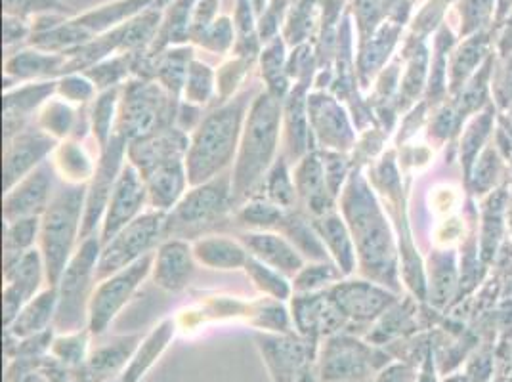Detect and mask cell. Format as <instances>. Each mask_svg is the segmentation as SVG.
Instances as JSON below:
<instances>
[{"mask_svg": "<svg viewBox=\"0 0 512 382\" xmlns=\"http://www.w3.org/2000/svg\"><path fill=\"white\" fill-rule=\"evenodd\" d=\"M342 211L356 243L365 276L396 287V251L383 213L360 174H354L342 195Z\"/></svg>", "mask_w": 512, "mask_h": 382, "instance_id": "cell-1", "label": "cell"}, {"mask_svg": "<svg viewBox=\"0 0 512 382\" xmlns=\"http://www.w3.org/2000/svg\"><path fill=\"white\" fill-rule=\"evenodd\" d=\"M281 123V100L274 94H260L247 117L243 142L232 176L234 201L245 199L266 178L276 146Z\"/></svg>", "mask_w": 512, "mask_h": 382, "instance_id": "cell-2", "label": "cell"}, {"mask_svg": "<svg viewBox=\"0 0 512 382\" xmlns=\"http://www.w3.org/2000/svg\"><path fill=\"white\" fill-rule=\"evenodd\" d=\"M247 104L249 100L245 94L203 119L188 149V184L201 186L230 165L237 149Z\"/></svg>", "mask_w": 512, "mask_h": 382, "instance_id": "cell-3", "label": "cell"}, {"mask_svg": "<svg viewBox=\"0 0 512 382\" xmlns=\"http://www.w3.org/2000/svg\"><path fill=\"white\" fill-rule=\"evenodd\" d=\"M392 363L390 352L341 331L320 342L316 371L321 382H365Z\"/></svg>", "mask_w": 512, "mask_h": 382, "instance_id": "cell-4", "label": "cell"}, {"mask_svg": "<svg viewBox=\"0 0 512 382\" xmlns=\"http://www.w3.org/2000/svg\"><path fill=\"white\" fill-rule=\"evenodd\" d=\"M86 191L83 186L58 191L44 211L41 222L44 270L50 287H56L64 276L75 237L79 232L81 214L85 211Z\"/></svg>", "mask_w": 512, "mask_h": 382, "instance_id": "cell-5", "label": "cell"}, {"mask_svg": "<svg viewBox=\"0 0 512 382\" xmlns=\"http://www.w3.org/2000/svg\"><path fill=\"white\" fill-rule=\"evenodd\" d=\"M100 260V239L86 237L83 247L69 260L58 287L56 329L65 333L83 331L86 302H90V281L96 279V266Z\"/></svg>", "mask_w": 512, "mask_h": 382, "instance_id": "cell-6", "label": "cell"}, {"mask_svg": "<svg viewBox=\"0 0 512 382\" xmlns=\"http://www.w3.org/2000/svg\"><path fill=\"white\" fill-rule=\"evenodd\" d=\"M174 117L176 111L172 100L161 86L134 81L125 88L117 117V136L132 142L157 130L169 128Z\"/></svg>", "mask_w": 512, "mask_h": 382, "instance_id": "cell-7", "label": "cell"}, {"mask_svg": "<svg viewBox=\"0 0 512 382\" xmlns=\"http://www.w3.org/2000/svg\"><path fill=\"white\" fill-rule=\"evenodd\" d=\"M167 234V216L163 211L142 214L106 243L96 266V279H107L125 270L142 256L150 255L159 239Z\"/></svg>", "mask_w": 512, "mask_h": 382, "instance_id": "cell-8", "label": "cell"}, {"mask_svg": "<svg viewBox=\"0 0 512 382\" xmlns=\"http://www.w3.org/2000/svg\"><path fill=\"white\" fill-rule=\"evenodd\" d=\"M230 203H234L232 178L216 176L182 197L171 216H167V232L184 234L213 226L224 218Z\"/></svg>", "mask_w": 512, "mask_h": 382, "instance_id": "cell-9", "label": "cell"}, {"mask_svg": "<svg viewBox=\"0 0 512 382\" xmlns=\"http://www.w3.org/2000/svg\"><path fill=\"white\" fill-rule=\"evenodd\" d=\"M155 256H142L125 270L115 276L107 277L106 281L92 293L88 302V331L90 335H104L109 323L123 310L138 285L146 279L153 268Z\"/></svg>", "mask_w": 512, "mask_h": 382, "instance_id": "cell-10", "label": "cell"}, {"mask_svg": "<svg viewBox=\"0 0 512 382\" xmlns=\"http://www.w3.org/2000/svg\"><path fill=\"white\" fill-rule=\"evenodd\" d=\"M253 339L272 382L297 381L306 365L316 363L320 350L299 333H255Z\"/></svg>", "mask_w": 512, "mask_h": 382, "instance_id": "cell-11", "label": "cell"}, {"mask_svg": "<svg viewBox=\"0 0 512 382\" xmlns=\"http://www.w3.org/2000/svg\"><path fill=\"white\" fill-rule=\"evenodd\" d=\"M327 295L339 308L350 331V327H365L383 316L396 304L386 289L367 281H344L327 291Z\"/></svg>", "mask_w": 512, "mask_h": 382, "instance_id": "cell-12", "label": "cell"}, {"mask_svg": "<svg viewBox=\"0 0 512 382\" xmlns=\"http://www.w3.org/2000/svg\"><path fill=\"white\" fill-rule=\"evenodd\" d=\"M293 323L302 339L320 346L331 335L346 331L348 323L327 293H304L293 298Z\"/></svg>", "mask_w": 512, "mask_h": 382, "instance_id": "cell-13", "label": "cell"}, {"mask_svg": "<svg viewBox=\"0 0 512 382\" xmlns=\"http://www.w3.org/2000/svg\"><path fill=\"white\" fill-rule=\"evenodd\" d=\"M125 144L127 140L121 136H113L111 142L104 148L102 161L94 174V182L90 190L86 193L85 214H83V224H81V235L88 237L94 232L96 224L100 222L102 214L107 209V203L111 199V193L115 190L119 170H121V161L125 153Z\"/></svg>", "mask_w": 512, "mask_h": 382, "instance_id": "cell-14", "label": "cell"}, {"mask_svg": "<svg viewBox=\"0 0 512 382\" xmlns=\"http://www.w3.org/2000/svg\"><path fill=\"white\" fill-rule=\"evenodd\" d=\"M148 188L134 165L121 170L115 190L107 203L106 222L102 230V243H109L132 220L138 218L142 205L146 203Z\"/></svg>", "mask_w": 512, "mask_h": 382, "instance_id": "cell-15", "label": "cell"}, {"mask_svg": "<svg viewBox=\"0 0 512 382\" xmlns=\"http://www.w3.org/2000/svg\"><path fill=\"white\" fill-rule=\"evenodd\" d=\"M43 279V260L37 251H27L16 262L4 266V327H8L23 306L37 293Z\"/></svg>", "mask_w": 512, "mask_h": 382, "instance_id": "cell-16", "label": "cell"}, {"mask_svg": "<svg viewBox=\"0 0 512 382\" xmlns=\"http://www.w3.org/2000/svg\"><path fill=\"white\" fill-rule=\"evenodd\" d=\"M190 149V140L180 128H163L144 138L132 140L128 146L130 165H134L140 176H146L165 163L180 161Z\"/></svg>", "mask_w": 512, "mask_h": 382, "instance_id": "cell-17", "label": "cell"}, {"mask_svg": "<svg viewBox=\"0 0 512 382\" xmlns=\"http://www.w3.org/2000/svg\"><path fill=\"white\" fill-rule=\"evenodd\" d=\"M54 148L50 134L41 130H22L14 138L6 140L4 148V190L14 188L35 165Z\"/></svg>", "mask_w": 512, "mask_h": 382, "instance_id": "cell-18", "label": "cell"}, {"mask_svg": "<svg viewBox=\"0 0 512 382\" xmlns=\"http://www.w3.org/2000/svg\"><path fill=\"white\" fill-rule=\"evenodd\" d=\"M308 119L312 132L318 136L321 146L327 151H346L352 148L354 132L346 113L335 98L325 94H314L308 98Z\"/></svg>", "mask_w": 512, "mask_h": 382, "instance_id": "cell-19", "label": "cell"}, {"mask_svg": "<svg viewBox=\"0 0 512 382\" xmlns=\"http://www.w3.org/2000/svg\"><path fill=\"white\" fill-rule=\"evenodd\" d=\"M52 188V172L48 165L29 172L4 197V220L14 222L31 216H41L48 209Z\"/></svg>", "mask_w": 512, "mask_h": 382, "instance_id": "cell-20", "label": "cell"}, {"mask_svg": "<svg viewBox=\"0 0 512 382\" xmlns=\"http://www.w3.org/2000/svg\"><path fill=\"white\" fill-rule=\"evenodd\" d=\"M140 342H142L140 335H127V337L107 340L88 354L83 371L92 379V382L115 381L113 377L121 375L127 369L128 361L132 360Z\"/></svg>", "mask_w": 512, "mask_h": 382, "instance_id": "cell-21", "label": "cell"}, {"mask_svg": "<svg viewBox=\"0 0 512 382\" xmlns=\"http://www.w3.org/2000/svg\"><path fill=\"white\" fill-rule=\"evenodd\" d=\"M193 253L188 243L174 239L161 245L153 260V279L161 289L176 293L182 291L193 276Z\"/></svg>", "mask_w": 512, "mask_h": 382, "instance_id": "cell-22", "label": "cell"}, {"mask_svg": "<svg viewBox=\"0 0 512 382\" xmlns=\"http://www.w3.org/2000/svg\"><path fill=\"white\" fill-rule=\"evenodd\" d=\"M295 188L314 216L333 213L335 195L329 190L320 153L312 151L300 161L295 172Z\"/></svg>", "mask_w": 512, "mask_h": 382, "instance_id": "cell-23", "label": "cell"}, {"mask_svg": "<svg viewBox=\"0 0 512 382\" xmlns=\"http://www.w3.org/2000/svg\"><path fill=\"white\" fill-rule=\"evenodd\" d=\"M241 243L253 251L256 260L278 270L283 276H297L302 266V258L295 253V247L278 234L270 232H245L239 235Z\"/></svg>", "mask_w": 512, "mask_h": 382, "instance_id": "cell-24", "label": "cell"}, {"mask_svg": "<svg viewBox=\"0 0 512 382\" xmlns=\"http://www.w3.org/2000/svg\"><path fill=\"white\" fill-rule=\"evenodd\" d=\"M54 83H39L18 88L4 96V140L14 138L22 132L25 121L29 119L31 111L41 106L44 100L54 92Z\"/></svg>", "mask_w": 512, "mask_h": 382, "instance_id": "cell-25", "label": "cell"}, {"mask_svg": "<svg viewBox=\"0 0 512 382\" xmlns=\"http://www.w3.org/2000/svg\"><path fill=\"white\" fill-rule=\"evenodd\" d=\"M174 329H176V323L172 319L161 321L150 335L140 342L132 360L128 361L127 369L121 373L119 382L142 381L146 373L155 365V361L163 356V352L171 344Z\"/></svg>", "mask_w": 512, "mask_h": 382, "instance_id": "cell-26", "label": "cell"}, {"mask_svg": "<svg viewBox=\"0 0 512 382\" xmlns=\"http://www.w3.org/2000/svg\"><path fill=\"white\" fill-rule=\"evenodd\" d=\"M58 310V289L50 287L37 298H31L8 327L6 333H10L16 339H27L33 335H39L46 329H50V321L56 318Z\"/></svg>", "mask_w": 512, "mask_h": 382, "instance_id": "cell-27", "label": "cell"}, {"mask_svg": "<svg viewBox=\"0 0 512 382\" xmlns=\"http://www.w3.org/2000/svg\"><path fill=\"white\" fill-rule=\"evenodd\" d=\"M314 228L335 258L341 274H350L356 266V249L352 245V234L344 226L341 216L335 213L323 214L314 218Z\"/></svg>", "mask_w": 512, "mask_h": 382, "instance_id": "cell-28", "label": "cell"}, {"mask_svg": "<svg viewBox=\"0 0 512 382\" xmlns=\"http://www.w3.org/2000/svg\"><path fill=\"white\" fill-rule=\"evenodd\" d=\"M159 0H117L106 6H100L94 12H88L83 18H77L75 25L85 35L86 43H90L94 33H102L117 23L128 20L130 16L138 14L140 10L157 4Z\"/></svg>", "mask_w": 512, "mask_h": 382, "instance_id": "cell-29", "label": "cell"}, {"mask_svg": "<svg viewBox=\"0 0 512 382\" xmlns=\"http://www.w3.org/2000/svg\"><path fill=\"white\" fill-rule=\"evenodd\" d=\"M71 369H67L54 356L16 358L6 369V382H69Z\"/></svg>", "mask_w": 512, "mask_h": 382, "instance_id": "cell-30", "label": "cell"}, {"mask_svg": "<svg viewBox=\"0 0 512 382\" xmlns=\"http://www.w3.org/2000/svg\"><path fill=\"white\" fill-rule=\"evenodd\" d=\"M193 255L201 264L209 268H220V270L241 268L249 260L245 247H241L237 241H230L224 237H205L195 241Z\"/></svg>", "mask_w": 512, "mask_h": 382, "instance_id": "cell-31", "label": "cell"}, {"mask_svg": "<svg viewBox=\"0 0 512 382\" xmlns=\"http://www.w3.org/2000/svg\"><path fill=\"white\" fill-rule=\"evenodd\" d=\"M308 83H300L297 90L291 92L287 104H285V121H287V140L289 151L293 159H299L308 151V138H310V119L306 117L308 102L304 98V92Z\"/></svg>", "mask_w": 512, "mask_h": 382, "instance_id": "cell-32", "label": "cell"}, {"mask_svg": "<svg viewBox=\"0 0 512 382\" xmlns=\"http://www.w3.org/2000/svg\"><path fill=\"white\" fill-rule=\"evenodd\" d=\"M65 64H67L65 54H41V52L25 50L6 62V75L14 79L54 77V75H64Z\"/></svg>", "mask_w": 512, "mask_h": 382, "instance_id": "cell-33", "label": "cell"}, {"mask_svg": "<svg viewBox=\"0 0 512 382\" xmlns=\"http://www.w3.org/2000/svg\"><path fill=\"white\" fill-rule=\"evenodd\" d=\"M278 230L302 255L310 256L312 260L318 262L327 260V251L325 245L321 243L320 235L316 232L314 224H310L302 214H285L283 220L279 222Z\"/></svg>", "mask_w": 512, "mask_h": 382, "instance_id": "cell-34", "label": "cell"}, {"mask_svg": "<svg viewBox=\"0 0 512 382\" xmlns=\"http://www.w3.org/2000/svg\"><path fill=\"white\" fill-rule=\"evenodd\" d=\"M41 230L39 216L22 218L14 222H6L4 232V266L16 262L27 251H31V245Z\"/></svg>", "mask_w": 512, "mask_h": 382, "instance_id": "cell-35", "label": "cell"}, {"mask_svg": "<svg viewBox=\"0 0 512 382\" xmlns=\"http://www.w3.org/2000/svg\"><path fill=\"white\" fill-rule=\"evenodd\" d=\"M88 335L90 331H77V333H65L60 337H54L50 346V356H54L71 371L81 369L90 354Z\"/></svg>", "mask_w": 512, "mask_h": 382, "instance_id": "cell-36", "label": "cell"}, {"mask_svg": "<svg viewBox=\"0 0 512 382\" xmlns=\"http://www.w3.org/2000/svg\"><path fill=\"white\" fill-rule=\"evenodd\" d=\"M264 190L268 195V201L276 203L281 209H291L297 201V188L291 182V176L287 172V165L283 159L274 163V167L264 178Z\"/></svg>", "mask_w": 512, "mask_h": 382, "instance_id": "cell-37", "label": "cell"}, {"mask_svg": "<svg viewBox=\"0 0 512 382\" xmlns=\"http://www.w3.org/2000/svg\"><path fill=\"white\" fill-rule=\"evenodd\" d=\"M283 216H285L283 209L276 203H272L268 199H255L241 209V213L237 214V220H239V224H243L247 228H255L258 232H264L270 228H278Z\"/></svg>", "mask_w": 512, "mask_h": 382, "instance_id": "cell-38", "label": "cell"}, {"mask_svg": "<svg viewBox=\"0 0 512 382\" xmlns=\"http://www.w3.org/2000/svg\"><path fill=\"white\" fill-rule=\"evenodd\" d=\"M117 94H119V90L115 86L107 88L106 92L100 94V98L96 100V104L92 107V113H90L92 132L98 138L102 148H106L107 144L111 142V125H113V117H115Z\"/></svg>", "mask_w": 512, "mask_h": 382, "instance_id": "cell-39", "label": "cell"}, {"mask_svg": "<svg viewBox=\"0 0 512 382\" xmlns=\"http://www.w3.org/2000/svg\"><path fill=\"white\" fill-rule=\"evenodd\" d=\"M190 50H176L167 56V60L157 67V77L161 81L163 88L169 94H178L184 85H186V77H188V69H190Z\"/></svg>", "mask_w": 512, "mask_h": 382, "instance_id": "cell-40", "label": "cell"}, {"mask_svg": "<svg viewBox=\"0 0 512 382\" xmlns=\"http://www.w3.org/2000/svg\"><path fill=\"white\" fill-rule=\"evenodd\" d=\"M54 340V331L46 329L39 335L27 337V339H16L10 333L4 337V354L8 360L16 358H39L50 354V346Z\"/></svg>", "mask_w": 512, "mask_h": 382, "instance_id": "cell-41", "label": "cell"}, {"mask_svg": "<svg viewBox=\"0 0 512 382\" xmlns=\"http://www.w3.org/2000/svg\"><path fill=\"white\" fill-rule=\"evenodd\" d=\"M245 270H247L249 276L253 277L256 287L260 291H264V293H268L274 298H279V300L289 297L291 289H289L283 274H279L278 270H274V268L266 266L264 262L256 260L255 256L253 258L249 256V260L245 264Z\"/></svg>", "mask_w": 512, "mask_h": 382, "instance_id": "cell-42", "label": "cell"}, {"mask_svg": "<svg viewBox=\"0 0 512 382\" xmlns=\"http://www.w3.org/2000/svg\"><path fill=\"white\" fill-rule=\"evenodd\" d=\"M262 73L264 79L268 81V92L274 94L276 98H283L285 90H287V79L283 73V44L276 41L270 44L268 50L262 56Z\"/></svg>", "mask_w": 512, "mask_h": 382, "instance_id": "cell-43", "label": "cell"}, {"mask_svg": "<svg viewBox=\"0 0 512 382\" xmlns=\"http://www.w3.org/2000/svg\"><path fill=\"white\" fill-rule=\"evenodd\" d=\"M186 102L188 104H205L213 92V71L207 65L192 62L186 77Z\"/></svg>", "mask_w": 512, "mask_h": 382, "instance_id": "cell-44", "label": "cell"}, {"mask_svg": "<svg viewBox=\"0 0 512 382\" xmlns=\"http://www.w3.org/2000/svg\"><path fill=\"white\" fill-rule=\"evenodd\" d=\"M58 167L62 170V174H67V178H73L77 182H83L90 174H92V165L85 155V151L77 148L75 144H64L58 149Z\"/></svg>", "mask_w": 512, "mask_h": 382, "instance_id": "cell-45", "label": "cell"}, {"mask_svg": "<svg viewBox=\"0 0 512 382\" xmlns=\"http://www.w3.org/2000/svg\"><path fill=\"white\" fill-rule=\"evenodd\" d=\"M341 277V272L335 270V266L331 264H316V266H308L302 268L299 274L295 276V291L299 293H314L318 291L323 285L335 281Z\"/></svg>", "mask_w": 512, "mask_h": 382, "instance_id": "cell-46", "label": "cell"}, {"mask_svg": "<svg viewBox=\"0 0 512 382\" xmlns=\"http://www.w3.org/2000/svg\"><path fill=\"white\" fill-rule=\"evenodd\" d=\"M128 67H130V54L90 67L86 71V77L98 88H111L127 75Z\"/></svg>", "mask_w": 512, "mask_h": 382, "instance_id": "cell-47", "label": "cell"}, {"mask_svg": "<svg viewBox=\"0 0 512 382\" xmlns=\"http://www.w3.org/2000/svg\"><path fill=\"white\" fill-rule=\"evenodd\" d=\"M73 125H75V115L62 102H52L44 107L43 115H41V127L48 134L65 136V134H69V130H73Z\"/></svg>", "mask_w": 512, "mask_h": 382, "instance_id": "cell-48", "label": "cell"}, {"mask_svg": "<svg viewBox=\"0 0 512 382\" xmlns=\"http://www.w3.org/2000/svg\"><path fill=\"white\" fill-rule=\"evenodd\" d=\"M4 12L6 16L23 20L41 12H67V6L60 0H4Z\"/></svg>", "mask_w": 512, "mask_h": 382, "instance_id": "cell-49", "label": "cell"}, {"mask_svg": "<svg viewBox=\"0 0 512 382\" xmlns=\"http://www.w3.org/2000/svg\"><path fill=\"white\" fill-rule=\"evenodd\" d=\"M197 41L203 44L205 48L213 50V52H226L232 43H234V31H232V25L222 18L218 22H214L213 25H209L199 37Z\"/></svg>", "mask_w": 512, "mask_h": 382, "instance_id": "cell-50", "label": "cell"}, {"mask_svg": "<svg viewBox=\"0 0 512 382\" xmlns=\"http://www.w3.org/2000/svg\"><path fill=\"white\" fill-rule=\"evenodd\" d=\"M321 159H323V169H325L329 190L337 197L341 191L342 182L348 174V163L339 151H327V149L325 153H321Z\"/></svg>", "mask_w": 512, "mask_h": 382, "instance_id": "cell-51", "label": "cell"}, {"mask_svg": "<svg viewBox=\"0 0 512 382\" xmlns=\"http://www.w3.org/2000/svg\"><path fill=\"white\" fill-rule=\"evenodd\" d=\"M94 90H96V85L92 81H88L86 77H77V75L65 77L58 85V92L69 102H86L94 96Z\"/></svg>", "mask_w": 512, "mask_h": 382, "instance_id": "cell-52", "label": "cell"}, {"mask_svg": "<svg viewBox=\"0 0 512 382\" xmlns=\"http://www.w3.org/2000/svg\"><path fill=\"white\" fill-rule=\"evenodd\" d=\"M417 377H419L417 365H411L406 361H398V363L392 361L375 377V382H417Z\"/></svg>", "mask_w": 512, "mask_h": 382, "instance_id": "cell-53", "label": "cell"}, {"mask_svg": "<svg viewBox=\"0 0 512 382\" xmlns=\"http://www.w3.org/2000/svg\"><path fill=\"white\" fill-rule=\"evenodd\" d=\"M27 31H29L27 25L20 18H14V16L4 18V44L6 46L23 41L27 37Z\"/></svg>", "mask_w": 512, "mask_h": 382, "instance_id": "cell-54", "label": "cell"}, {"mask_svg": "<svg viewBox=\"0 0 512 382\" xmlns=\"http://www.w3.org/2000/svg\"><path fill=\"white\" fill-rule=\"evenodd\" d=\"M283 4H285V0H274V4H272V12H270V14H266V16L262 18V29H260V35H262V39H264V41H268V37H270V35H274V31L278 29V14L281 16Z\"/></svg>", "mask_w": 512, "mask_h": 382, "instance_id": "cell-55", "label": "cell"}, {"mask_svg": "<svg viewBox=\"0 0 512 382\" xmlns=\"http://www.w3.org/2000/svg\"><path fill=\"white\" fill-rule=\"evenodd\" d=\"M295 382H321L320 377H318V371H316V363L306 365V367L300 371L299 377H297V381Z\"/></svg>", "mask_w": 512, "mask_h": 382, "instance_id": "cell-56", "label": "cell"}, {"mask_svg": "<svg viewBox=\"0 0 512 382\" xmlns=\"http://www.w3.org/2000/svg\"><path fill=\"white\" fill-rule=\"evenodd\" d=\"M69 382H92V379L86 375L85 371H83V367H81V369H75V371L71 373Z\"/></svg>", "mask_w": 512, "mask_h": 382, "instance_id": "cell-57", "label": "cell"}, {"mask_svg": "<svg viewBox=\"0 0 512 382\" xmlns=\"http://www.w3.org/2000/svg\"><path fill=\"white\" fill-rule=\"evenodd\" d=\"M109 382H119V381H109Z\"/></svg>", "mask_w": 512, "mask_h": 382, "instance_id": "cell-58", "label": "cell"}]
</instances>
